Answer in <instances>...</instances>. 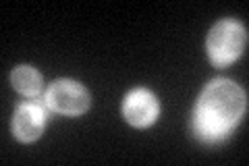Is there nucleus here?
I'll use <instances>...</instances> for the list:
<instances>
[{"label": "nucleus", "mask_w": 249, "mask_h": 166, "mask_svg": "<svg viewBox=\"0 0 249 166\" xmlns=\"http://www.w3.org/2000/svg\"><path fill=\"white\" fill-rule=\"evenodd\" d=\"M247 108V96L237 83L216 79L201 92L193 112V133L208 141H220L241 121Z\"/></svg>", "instance_id": "nucleus-1"}, {"label": "nucleus", "mask_w": 249, "mask_h": 166, "mask_svg": "<svg viewBox=\"0 0 249 166\" xmlns=\"http://www.w3.org/2000/svg\"><path fill=\"white\" fill-rule=\"evenodd\" d=\"M247 46V34L245 27L237 21L224 19L218 21L208 34V56L216 67H227L235 62L243 54Z\"/></svg>", "instance_id": "nucleus-2"}, {"label": "nucleus", "mask_w": 249, "mask_h": 166, "mask_svg": "<svg viewBox=\"0 0 249 166\" xmlns=\"http://www.w3.org/2000/svg\"><path fill=\"white\" fill-rule=\"evenodd\" d=\"M46 106L58 114L77 116L89 108V96L79 83L75 81H56L46 92Z\"/></svg>", "instance_id": "nucleus-3"}, {"label": "nucleus", "mask_w": 249, "mask_h": 166, "mask_svg": "<svg viewBox=\"0 0 249 166\" xmlns=\"http://www.w3.org/2000/svg\"><path fill=\"white\" fill-rule=\"evenodd\" d=\"M123 114L129 125L133 127H147L158 116V100L154 98L152 92L147 90H135L124 98Z\"/></svg>", "instance_id": "nucleus-4"}, {"label": "nucleus", "mask_w": 249, "mask_h": 166, "mask_svg": "<svg viewBox=\"0 0 249 166\" xmlns=\"http://www.w3.org/2000/svg\"><path fill=\"white\" fill-rule=\"evenodd\" d=\"M46 125V112L37 104H21L13 116V133L21 141H34L42 135Z\"/></svg>", "instance_id": "nucleus-5"}, {"label": "nucleus", "mask_w": 249, "mask_h": 166, "mask_svg": "<svg viewBox=\"0 0 249 166\" xmlns=\"http://www.w3.org/2000/svg\"><path fill=\"white\" fill-rule=\"evenodd\" d=\"M11 83L19 93L27 98H36L42 92V77L31 67H17L11 73Z\"/></svg>", "instance_id": "nucleus-6"}]
</instances>
